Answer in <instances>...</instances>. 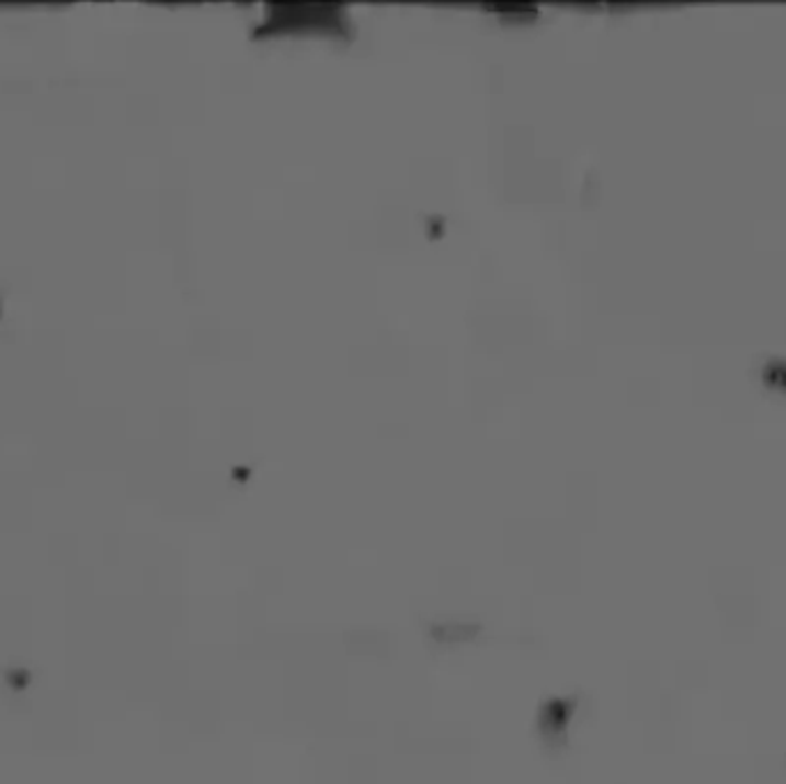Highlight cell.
I'll return each mask as SVG.
<instances>
[{"mask_svg": "<svg viewBox=\"0 0 786 784\" xmlns=\"http://www.w3.org/2000/svg\"><path fill=\"white\" fill-rule=\"evenodd\" d=\"M481 624H467V622H442V624H433L431 626V635L437 641H467L471 637L479 635Z\"/></svg>", "mask_w": 786, "mask_h": 784, "instance_id": "cell-2", "label": "cell"}, {"mask_svg": "<svg viewBox=\"0 0 786 784\" xmlns=\"http://www.w3.org/2000/svg\"><path fill=\"white\" fill-rule=\"evenodd\" d=\"M578 708V697H547L540 708H538V718H536V729L540 734V741L547 748H561L566 746V736H568V725L570 718L576 716Z\"/></svg>", "mask_w": 786, "mask_h": 784, "instance_id": "cell-1", "label": "cell"}]
</instances>
